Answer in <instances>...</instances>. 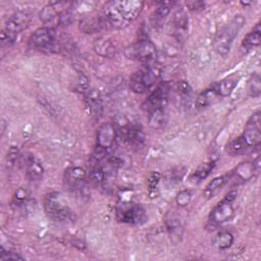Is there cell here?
<instances>
[{"label":"cell","instance_id":"1","mask_svg":"<svg viewBox=\"0 0 261 261\" xmlns=\"http://www.w3.org/2000/svg\"><path fill=\"white\" fill-rule=\"evenodd\" d=\"M144 7L139 0H112L104 4L99 18L105 28L121 30L137 19Z\"/></svg>","mask_w":261,"mask_h":261},{"label":"cell","instance_id":"2","mask_svg":"<svg viewBox=\"0 0 261 261\" xmlns=\"http://www.w3.org/2000/svg\"><path fill=\"white\" fill-rule=\"evenodd\" d=\"M62 39L56 29L47 27L36 30L29 38L30 49L42 52H59L62 50Z\"/></svg>","mask_w":261,"mask_h":261},{"label":"cell","instance_id":"3","mask_svg":"<svg viewBox=\"0 0 261 261\" xmlns=\"http://www.w3.org/2000/svg\"><path fill=\"white\" fill-rule=\"evenodd\" d=\"M244 23V16L238 14L216 33L213 41V47L219 55L225 56L229 53L231 45L239 35V32L242 30Z\"/></svg>","mask_w":261,"mask_h":261},{"label":"cell","instance_id":"4","mask_svg":"<svg viewBox=\"0 0 261 261\" xmlns=\"http://www.w3.org/2000/svg\"><path fill=\"white\" fill-rule=\"evenodd\" d=\"M31 21L32 15L27 11H18L10 15L0 33L1 45L6 46L12 44L17 36L30 25Z\"/></svg>","mask_w":261,"mask_h":261},{"label":"cell","instance_id":"5","mask_svg":"<svg viewBox=\"0 0 261 261\" xmlns=\"http://www.w3.org/2000/svg\"><path fill=\"white\" fill-rule=\"evenodd\" d=\"M161 75V67L158 64H147L142 69L134 72L129 79V88L136 94H144Z\"/></svg>","mask_w":261,"mask_h":261},{"label":"cell","instance_id":"6","mask_svg":"<svg viewBox=\"0 0 261 261\" xmlns=\"http://www.w3.org/2000/svg\"><path fill=\"white\" fill-rule=\"evenodd\" d=\"M44 209L47 216L54 221L62 222L72 218L71 209L58 192H51L45 196Z\"/></svg>","mask_w":261,"mask_h":261},{"label":"cell","instance_id":"7","mask_svg":"<svg viewBox=\"0 0 261 261\" xmlns=\"http://www.w3.org/2000/svg\"><path fill=\"white\" fill-rule=\"evenodd\" d=\"M115 211L117 220L122 223L140 225L147 220L146 210L140 204L130 200L118 202Z\"/></svg>","mask_w":261,"mask_h":261},{"label":"cell","instance_id":"8","mask_svg":"<svg viewBox=\"0 0 261 261\" xmlns=\"http://www.w3.org/2000/svg\"><path fill=\"white\" fill-rule=\"evenodd\" d=\"M238 192L231 190L212 208L208 216V223L211 226H218L232 218L234 213L232 202L236 200Z\"/></svg>","mask_w":261,"mask_h":261},{"label":"cell","instance_id":"9","mask_svg":"<svg viewBox=\"0 0 261 261\" xmlns=\"http://www.w3.org/2000/svg\"><path fill=\"white\" fill-rule=\"evenodd\" d=\"M124 54L129 59H133L145 64H151L156 59L157 50H156V46L152 41L144 39L128 46L125 49Z\"/></svg>","mask_w":261,"mask_h":261},{"label":"cell","instance_id":"10","mask_svg":"<svg viewBox=\"0 0 261 261\" xmlns=\"http://www.w3.org/2000/svg\"><path fill=\"white\" fill-rule=\"evenodd\" d=\"M57 2L50 3L40 11V19L45 27L55 29L58 25H66L71 22V13L68 10H58Z\"/></svg>","mask_w":261,"mask_h":261},{"label":"cell","instance_id":"11","mask_svg":"<svg viewBox=\"0 0 261 261\" xmlns=\"http://www.w3.org/2000/svg\"><path fill=\"white\" fill-rule=\"evenodd\" d=\"M261 116L260 111L254 112L248 119L243 134L240 136L248 149L251 147H258L261 143Z\"/></svg>","mask_w":261,"mask_h":261},{"label":"cell","instance_id":"12","mask_svg":"<svg viewBox=\"0 0 261 261\" xmlns=\"http://www.w3.org/2000/svg\"><path fill=\"white\" fill-rule=\"evenodd\" d=\"M169 29L172 37L178 43H184L189 34V17L184 8H177L170 18Z\"/></svg>","mask_w":261,"mask_h":261},{"label":"cell","instance_id":"13","mask_svg":"<svg viewBox=\"0 0 261 261\" xmlns=\"http://www.w3.org/2000/svg\"><path fill=\"white\" fill-rule=\"evenodd\" d=\"M87 172L80 166H70L65 169L63 181L65 188L71 193H79L85 188Z\"/></svg>","mask_w":261,"mask_h":261},{"label":"cell","instance_id":"14","mask_svg":"<svg viewBox=\"0 0 261 261\" xmlns=\"http://www.w3.org/2000/svg\"><path fill=\"white\" fill-rule=\"evenodd\" d=\"M170 87L167 83H162L148 96L145 100L143 107L149 112L157 108H165L169 98Z\"/></svg>","mask_w":261,"mask_h":261},{"label":"cell","instance_id":"15","mask_svg":"<svg viewBox=\"0 0 261 261\" xmlns=\"http://www.w3.org/2000/svg\"><path fill=\"white\" fill-rule=\"evenodd\" d=\"M116 127L112 122H105L98 128L96 136V148L108 153L116 139Z\"/></svg>","mask_w":261,"mask_h":261},{"label":"cell","instance_id":"16","mask_svg":"<svg viewBox=\"0 0 261 261\" xmlns=\"http://www.w3.org/2000/svg\"><path fill=\"white\" fill-rule=\"evenodd\" d=\"M84 101L88 113L93 118H100L103 113V104L99 91L95 89H88L85 92Z\"/></svg>","mask_w":261,"mask_h":261},{"label":"cell","instance_id":"17","mask_svg":"<svg viewBox=\"0 0 261 261\" xmlns=\"http://www.w3.org/2000/svg\"><path fill=\"white\" fill-rule=\"evenodd\" d=\"M258 162H259V158H257V160L253 162L247 161V162L240 163L231 172L229 177H232L238 181H247L251 179L254 176L255 172L258 170V165H259Z\"/></svg>","mask_w":261,"mask_h":261},{"label":"cell","instance_id":"18","mask_svg":"<svg viewBox=\"0 0 261 261\" xmlns=\"http://www.w3.org/2000/svg\"><path fill=\"white\" fill-rule=\"evenodd\" d=\"M24 168L27 176L30 180L38 181L43 178L44 175V167L41 161L32 154L25 156L24 159Z\"/></svg>","mask_w":261,"mask_h":261},{"label":"cell","instance_id":"19","mask_svg":"<svg viewBox=\"0 0 261 261\" xmlns=\"http://www.w3.org/2000/svg\"><path fill=\"white\" fill-rule=\"evenodd\" d=\"M122 137L133 147H140L145 141V134L141 127L134 124H127L122 128Z\"/></svg>","mask_w":261,"mask_h":261},{"label":"cell","instance_id":"20","mask_svg":"<svg viewBox=\"0 0 261 261\" xmlns=\"http://www.w3.org/2000/svg\"><path fill=\"white\" fill-rule=\"evenodd\" d=\"M94 51L102 57H113L117 53V48L110 39L101 37L95 40Z\"/></svg>","mask_w":261,"mask_h":261},{"label":"cell","instance_id":"21","mask_svg":"<svg viewBox=\"0 0 261 261\" xmlns=\"http://www.w3.org/2000/svg\"><path fill=\"white\" fill-rule=\"evenodd\" d=\"M165 225L171 242L174 244H177L178 242H180L182 232H184V225L180 219L174 215H170L166 219Z\"/></svg>","mask_w":261,"mask_h":261},{"label":"cell","instance_id":"22","mask_svg":"<svg viewBox=\"0 0 261 261\" xmlns=\"http://www.w3.org/2000/svg\"><path fill=\"white\" fill-rule=\"evenodd\" d=\"M148 123L153 129H161L167 123V114L165 108H157L149 111Z\"/></svg>","mask_w":261,"mask_h":261},{"label":"cell","instance_id":"23","mask_svg":"<svg viewBox=\"0 0 261 261\" xmlns=\"http://www.w3.org/2000/svg\"><path fill=\"white\" fill-rule=\"evenodd\" d=\"M218 94L216 91V87L215 85H213L212 87L204 90L203 92H201L197 99H196V107L197 108H205L208 107L209 105H211L212 103L215 102V100L218 98Z\"/></svg>","mask_w":261,"mask_h":261},{"label":"cell","instance_id":"24","mask_svg":"<svg viewBox=\"0 0 261 261\" xmlns=\"http://www.w3.org/2000/svg\"><path fill=\"white\" fill-rule=\"evenodd\" d=\"M261 43V29L260 23H257L251 32H249L242 41V48L246 50H251Z\"/></svg>","mask_w":261,"mask_h":261},{"label":"cell","instance_id":"25","mask_svg":"<svg viewBox=\"0 0 261 261\" xmlns=\"http://www.w3.org/2000/svg\"><path fill=\"white\" fill-rule=\"evenodd\" d=\"M239 80H240V77H237V76H228V77L221 80L217 84H215L218 96L219 97L229 96L232 93V91L234 90V88L237 87Z\"/></svg>","mask_w":261,"mask_h":261},{"label":"cell","instance_id":"26","mask_svg":"<svg viewBox=\"0 0 261 261\" xmlns=\"http://www.w3.org/2000/svg\"><path fill=\"white\" fill-rule=\"evenodd\" d=\"M173 92L175 99L178 100L180 104L189 102L192 96V88L187 81H178L173 87Z\"/></svg>","mask_w":261,"mask_h":261},{"label":"cell","instance_id":"27","mask_svg":"<svg viewBox=\"0 0 261 261\" xmlns=\"http://www.w3.org/2000/svg\"><path fill=\"white\" fill-rule=\"evenodd\" d=\"M228 178H229V175H219L214 177L205 187V190L203 192L204 196L206 198L214 197V195H216L221 190V188L226 184Z\"/></svg>","mask_w":261,"mask_h":261},{"label":"cell","instance_id":"28","mask_svg":"<svg viewBox=\"0 0 261 261\" xmlns=\"http://www.w3.org/2000/svg\"><path fill=\"white\" fill-rule=\"evenodd\" d=\"M173 4H174L173 2H161L159 6L156 7L152 15V20L154 25L155 24L160 25L164 21L166 16L170 13V8L172 7Z\"/></svg>","mask_w":261,"mask_h":261},{"label":"cell","instance_id":"29","mask_svg":"<svg viewBox=\"0 0 261 261\" xmlns=\"http://www.w3.org/2000/svg\"><path fill=\"white\" fill-rule=\"evenodd\" d=\"M233 241H234L233 234L230 231L223 230L218 232L214 237L213 245L220 250H226L233 244Z\"/></svg>","mask_w":261,"mask_h":261},{"label":"cell","instance_id":"30","mask_svg":"<svg viewBox=\"0 0 261 261\" xmlns=\"http://www.w3.org/2000/svg\"><path fill=\"white\" fill-rule=\"evenodd\" d=\"M214 165H215V161H208V162H205L202 165H200L193 173V175L191 177L192 180L195 182H201L203 179H205L209 175V173L213 169Z\"/></svg>","mask_w":261,"mask_h":261},{"label":"cell","instance_id":"31","mask_svg":"<svg viewBox=\"0 0 261 261\" xmlns=\"http://www.w3.org/2000/svg\"><path fill=\"white\" fill-rule=\"evenodd\" d=\"M101 28H103V24L99 16L96 18H85L80 22V29L87 34H94L100 31Z\"/></svg>","mask_w":261,"mask_h":261},{"label":"cell","instance_id":"32","mask_svg":"<svg viewBox=\"0 0 261 261\" xmlns=\"http://www.w3.org/2000/svg\"><path fill=\"white\" fill-rule=\"evenodd\" d=\"M247 149L248 147L243 141V139L241 137H238L227 145L226 152L230 156H237V155L243 154Z\"/></svg>","mask_w":261,"mask_h":261},{"label":"cell","instance_id":"33","mask_svg":"<svg viewBox=\"0 0 261 261\" xmlns=\"http://www.w3.org/2000/svg\"><path fill=\"white\" fill-rule=\"evenodd\" d=\"M261 92V85H260V76L258 73L253 74L251 79L248 81V94L253 97H259Z\"/></svg>","mask_w":261,"mask_h":261},{"label":"cell","instance_id":"34","mask_svg":"<svg viewBox=\"0 0 261 261\" xmlns=\"http://www.w3.org/2000/svg\"><path fill=\"white\" fill-rule=\"evenodd\" d=\"M28 199H29L28 191L23 188H19V189H17V191L15 192V194L13 196L12 206L15 208L23 207L28 203Z\"/></svg>","mask_w":261,"mask_h":261},{"label":"cell","instance_id":"35","mask_svg":"<svg viewBox=\"0 0 261 261\" xmlns=\"http://www.w3.org/2000/svg\"><path fill=\"white\" fill-rule=\"evenodd\" d=\"M160 179H161V175L159 172H156V171L151 172L147 176V188H148V191L150 194L155 193Z\"/></svg>","mask_w":261,"mask_h":261},{"label":"cell","instance_id":"36","mask_svg":"<svg viewBox=\"0 0 261 261\" xmlns=\"http://www.w3.org/2000/svg\"><path fill=\"white\" fill-rule=\"evenodd\" d=\"M192 200V192L188 189L181 190L175 197V202L179 207H186Z\"/></svg>","mask_w":261,"mask_h":261},{"label":"cell","instance_id":"37","mask_svg":"<svg viewBox=\"0 0 261 261\" xmlns=\"http://www.w3.org/2000/svg\"><path fill=\"white\" fill-rule=\"evenodd\" d=\"M18 156H19V151H18L17 147H15V146L10 147V149L7 153V164H8V166H12L17 161Z\"/></svg>","mask_w":261,"mask_h":261},{"label":"cell","instance_id":"38","mask_svg":"<svg viewBox=\"0 0 261 261\" xmlns=\"http://www.w3.org/2000/svg\"><path fill=\"white\" fill-rule=\"evenodd\" d=\"M187 6L189 7L190 10L198 12L205 8V3L203 1H191V2H187Z\"/></svg>","mask_w":261,"mask_h":261},{"label":"cell","instance_id":"39","mask_svg":"<svg viewBox=\"0 0 261 261\" xmlns=\"http://www.w3.org/2000/svg\"><path fill=\"white\" fill-rule=\"evenodd\" d=\"M0 258L2 260H7V259H18V260H22L23 258L19 255H17L16 253H12V252H9V251H4V249L2 248L1 249V255H0Z\"/></svg>","mask_w":261,"mask_h":261}]
</instances>
